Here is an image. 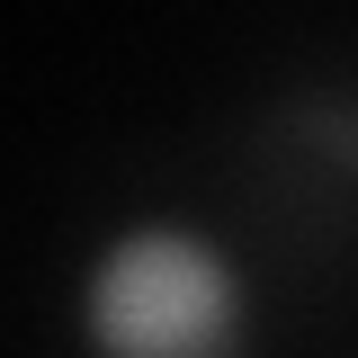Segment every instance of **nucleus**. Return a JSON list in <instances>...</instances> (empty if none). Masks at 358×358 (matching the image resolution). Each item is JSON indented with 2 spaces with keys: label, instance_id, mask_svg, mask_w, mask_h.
Segmentation results:
<instances>
[{
  "label": "nucleus",
  "instance_id": "obj_1",
  "mask_svg": "<svg viewBox=\"0 0 358 358\" xmlns=\"http://www.w3.org/2000/svg\"><path fill=\"white\" fill-rule=\"evenodd\" d=\"M90 341L99 358H233L242 350L233 260L171 224L126 233L90 278Z\"/></svg>",
  "mask_w": 358,
  "mask_h": 358
}]
</instances>
